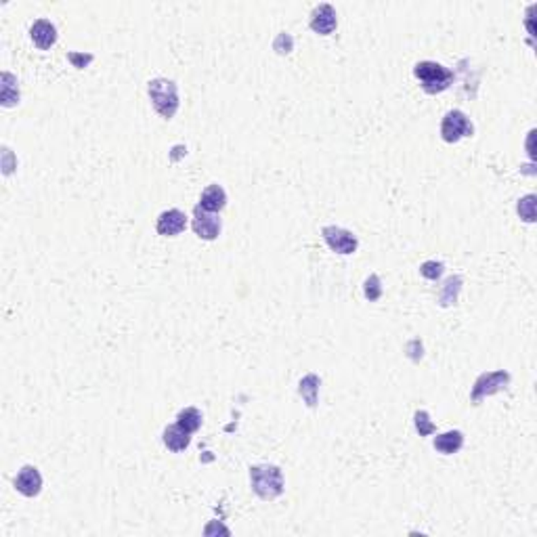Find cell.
<instances>
[{
	"mask_svg": "<svg viewBox=\"0 0 537 537\" xmlns=\"http://www.w3.org/2000/svg\"><path fill=\"white\" fill-rule=\"evenodd\" d=\"M15 489L26 498H36L42 491V477L36 466H24L15 477Z\"/></svg>",
	"mask_w": 537,
	"mask_h": 537,
	"instance_id": "9",
	"label": "cell"
},
{
	"mask_svg": "<svg viewBox=\"0 0 537 537\" xmlns=\"http://www.w3.org/2000/svg\"><path fill=\"white\" fill-rule=\"evenodd\" d=\"M518 214H520V218L527 220V222H533V220H535V195H533V193L527 195V197H522V200L518 202Z\"/></svg>",
	"mask_w": 537,
	"mask_h": 537,
	"instance_id": "19",
	"label": "cell"
},
{
	"mask_svg": "<svg viewBox=\"0 0 537 537\" xmlns=\"http://www.w3.org/2000/svg\"><path fill=\"white\" fill-rule=\"evenodd\" d=\"M200 206L206 210V212H220L225 206H227V193L220 185H210L204 189L202 197H200Z\"/></svg>",
	"mask_w": 537,
	"mask_h": 537,
	"instance_id": "12",
	"label": "cell"
},
{
	"mask_svg": "<svg viewBox=\"0 0 537 537\" xmlns=\"http://www.w3.org/2000/svg\"><path fill=\"white\" fill-rule=\"evenodd\" d=\"M15 80L11 73H3V91H0V99H3L5 107H13L19 103V89L13 87Z\"/></svg>",
	"mask_w": 537,
	"mask_h": 537,
	"instance_id": "17",
	"label": "cell"
},
{
	"mask_svg": "<svg viewBox=\"0 0 537 537\" xmlns=\"http://www.w3.org/2000/svg\"><path fill=\"white\" fill-rule=\"evenodd\" d=\"M185 227H187V216H185V212H181V210H177V208L164 210V212L158 216V220H156L158 234L164 236V238H175V236L183 234Z\"/></svg>",
	"mask_w": 537,
	"mask_h": 537,
	"instance_id": "8",
	"label": "cell"
},
{
	"mask_svg": "<svg viewBox=\"0 0 537 537\" xmlns=\"http://www.w3.org/2000/svg\"><path fill=\"white\" fill-rule=\"evenodd\" d=\"M149 99L156 107V112L164 118L170 120L175 118L177 109H179V89L173 80L166 78H156L149 82Z\"/></svg>",
	"mask_w": 537,
	"mask_h": 537,
	"instance_id": "3",
	"label": "cell"
},
{
	"mask_svg": "<svg viewBox=\"0 0 537 537\" xmlns=\"http://www.w3.org/2000/svg\"><path fill=\"white\" fill-rule=\"evenodd\" d=\"M338 26V19H336V11L332 5H319L313 15H311V30L322 34V36H330Z\"/></svg>",
	"mask_w": 537,
	"mask_h": 537,
	"instance_id": "10",
	"label": "cell"
},
{
	"mask_svg": "<svg viewBox=\"0 0 537 537\" xmlns=\"http://www.w3.org/2000/svg\"><path fill=\"white\" fill-rule=\"evenodd\" d=\"M322 236H324L326 244L330 246V250H334L338 254H353L359 246L357 238L342 227L328 225V227L322 229Z\"/></svg>",
	"mask_w": 537,
	"mask_h": 537,
	"instance_id": "6",
	"label": "cell"
},
{
	"mask_svg": "<svg viewBox=\"0 0 537 537\" xmlns=\"http://www.w3.org/2000/svg\"><path fill=\"white\" fill-rule=\"evenodd\" d=\"M162 441H164V445H166L170 451L179 453V451H185V449L189 447L191 434H189L187 430H183L179 424H173V426H168V428L164 430Z\"/></svg>",
	"mask_w": 537,
	"mask_h": 537,
	"instance_id": "13",
	"label": "cell"
},
{
	"mask_svg": "<svg viewBox=\"0 0 537 537\" xmlns=\"http://www.w3.org/2000/svg\"><path fill=\"white\" fill-rule=\"evenodd\" d=\"M30 36L34 40V44L42 51L51 49L57 42V30L49 19H38L34 21V26L30 28Z\"/></svg>",
	"mask_w": 537,
	"mask_h": 537,
	"instance_id": "11",
	"label": "cell"
},
{
	"mask_svg": "<svg viewBox=\"0 0 537 537\" xmlns=\"http://www.w3.org/2000/svg\"><path fill=\"white\" fill-rule=\"evenodd\" d=\"M414 420H416V430L420 432V437H428L437 430V426L430 422V416L426 412H416Z\"/></svg>",
	"mask_w": 537,
	"mask_h": 537,
	"instance_id": "21",
	"label": "cell"
},
{
	"mask_svg": "<svg viewBox=\"0 0 537 537\" xmlns=\"http://www.w3.org/2000/svg\"><path fill=\"white\" fill-rule=\"evenodd\" d=\"M441 137L447 143H457L462 137H473V124L466 114L459 109L447 112L441 122Z\"/></svg>",
	"mask_w": 537,
	"mask_h": 537,
	"instance_id": "4",
	"label": "cell"
},
{
	"mask_svg": "<svg viewBox=\"0 0 537 537\" xmlns=\"http://www.w3.org/2000/svg\"><path fill=\"white\" fill-rule=\"evenodd\" d=\"M69 61H73L76 63V67H85L89 61H93V55H76V53H69Z\"/></svg>",
	"mask_w": 537,
	"mask_h": 537,
	"instance_id": "23",
	"label": "cell"
},
{
	"mask_svg": "<svg viewBox=\"0 0 537 537\" xmlns=\"http://www.w3.org/2000/svg\"><path fill=\"white\" fill-rule=\"evenodd\" d=\"M220 218L214 214V212H206L200 204L193 208V231L197 238L206 240V242H212L218 238L220 234Z\"/></svg>",
	"mask_w": 537,
	"mask_h": 537,
	"instance_id": "7",
	"label": "cell"
},
{
	"mask_svg": "<svg viewBox=\"0 0 537 537\" xmlns=\"http://www.w3.org/2000/svg\"><path fill=\"white\" fill-rule=\"evenodd\" d=\"M443 263H437V261H426V263H422V267H420V273L426 277V279H439L441 275H443Z\"/></svg>",
	"mask_w": 537,
	"mask_h": 537,
	"instance_id": "22",
	"label": "cell"
},
{
	"mask_svg": "<svg viewBox=\"0 0 537 537\" xmlns=\"http://www.w3.org/2000/svg\"><path fill=\"white\" fill-rule=\"evenodd\" d=\"M414 76L422 82L424 93H428V95L443 93L453 82V71L447 69L441 63H434V61H420V63H416Z\"/></svg>",
	"mask_w": 537,
	"mask_h": 537,
	"instance_id": "2",
	"label": "cell"
},
{
	"mask_svg": "<svg viewBox=\"0 0 537 537\" xmlns=\"http://www.w3.org/2000/svg\"><path fill=\"white\" fill-rule=\"evenodd\" d=\"M317 391H319V378L315 373H309L306 378L300 380L298 393L302 395V399L306 401V405H309V407L317 405Z\"/></svg>",
	"mask_w": 537,
	"mask_h": 537,
	"instance_id": "15",
	"label": "cell"
},
{
	"mask_svg": "<svg viewBox=\"0 0 537 537\" xmlns=\"http://www.w3.org/2000/svg\"><path fill=\"white\" fill-rule=\"evenodd\" d=\"M462 445H464V434L459 430H449V432H443L434 439V449L443 455L457 453L459 449H462Z\"/></svg>",
	"mask_w": 537,
	"mask_h": 537,
	"instance_id": "14",
	"label": "cell"
},
{
	"mask_svg": "<svg viewBox=\"0 0 537 537\" xmlns=\"http://www.w3.org/2000/svg\"><path fill=\"white\" fill-rule=\"evenodd\" d=\"M508 382H510V373L504 371V369L479 376L475 387H473V395H470L473 403H479L483 397H489V395H495V393L504 391L508 387Z\"/></svg>",
	"mask_w": 537,
	"mask_h": 537,
	"instance_id": "5",
	"label": "cell"
},
{
	"mask_svg": "<svg viewBox=\"0 0 537 537\" xmlns=\"http://www.w3.org/2000/svg\"><path fill=\"white\" fill-rule=\"evenodd\" d=\"M250 485L252 491L261 500H275L283 493V475L279 466L273 464H263V466H252L250 468Z\"/></svg>",
	"mask_w": 537,
	"mask_h": 537,
	"instance_id": "1",
	"label": "cell"
},
{
	"mask_svg": "<svg viewBox=\"0 0 537 537\" xmlns=\"http://www.w3.org/2000/svg\"><path fill=\"white\" fill-rule=\"evenodd\" d=\"M177 424L183 428V430H187L189 434L191 432H195V430H200V426H202V414L195 410V407H185V410H181L179 412V416H177Z\"/></svg>",
	"mask_w": 537,
	"mask_h": 537,
	"instance_id": "16",
	"label": "cell"
},
{
	"mask_svg": "<svg viewBox=\"0 0 537 537\" xmlns=\"http://www.w3.org/2000/svg\"><path fill=\"white\" fill-rule=\"evenodd\" d=\"M363 294L369 302L378 300L382 296V285H380V277L378 275H369L365 279V285H363Z\"/></svg>",
	"mask_w": 537,
	"mask_h": 537,
	"instance_id": "20",
	"label": "cell"
},
{
	"mask_svg": "<svg viewBox=\"0 0 537 537\" xmlns=\"http://www.w3.org/2000/svg\"><path fill=\"white\" fill-rule=\"evenodd\" d=\"M459 288H462V277H451L445 283V294H441V304L447 306V304L455 302V296H457Z\"/></svg>",
	"mask_w": 537,
	"mask_h": 537,
	"instance_id": "18",
	"label": "cell"
}]
</instances>
